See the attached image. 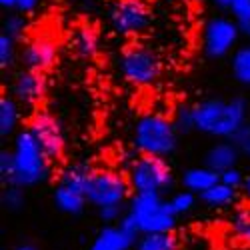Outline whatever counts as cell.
Returning a JSON list of instances; mask_svg holds the SVG:
<instances>
[{
  "label": "cell",
  "mask_w": 250,
  "mask_h": 250,
  "mask_svg": "<svg viewBox=\"0 0 250 250\" xmlns=\"http://www.w3.org/2000/svg\"><path fill=\"white\" fill-rule=\"evenodd\" d=\"M118 70L122 78L136 86H148L160 78V58L146 46H128L118 56Z\"/></svg>",
  "instance_id": "52a82bcc"
},
{
  "label": "cell",
  "mask_w": 250,
  "mask_h": 250,
  "mask_svg": "<svg viewBox=\"0 0 250 250\" xmlns=\"http://www.w3.org/2000/svg\"><path fill=\"white\" fill-rule=\"evenodd\" d=\"M242 30L234 18L226 16H212L206 20L202 28V52L206 58L218 60L232 52L238 44Z\"/></svg>",
  "instance_id": "ba28073f"
},
{
  "label": "cell",
  "mask_w": 250,
  "mask_h": 250,
  "mask_svg": "<svg viewBox=\"0 0 250 250\" xmlns=\"http://www.w3.org/2000/svg\"><path fill=\"white\" fill-rule=\"evenodd\" d=\"M128 182L134 194H162L172 188L174 174L164 158L138 154L130 160Z\"/></svg>",
  "instance_id": "5b68a950"
},
{
  "label": "cell",
  "mask_w": 250,
  "mask_h": 250,
  "mask_svg": "<svg viewBox=\"0 0 250 250\" xmlns=\"http://www.w3.org/2000/svg\"><path fill=\"white\" fill-rule=\"evenodd\" d=\"M132 144L144 156L168 158L178 148V130L170 118L162 114H144L136 120Z\"/></svg>",
  "instance_id": "3957f363"
},
{
  "label": "cell",
  "mask_w": 250,
  "mask_h": 250,
  "mask_svg": "<svg viewBox=\"0 0 250 250\" xmlns=\"http://www.w3.org/2000/svg\"><path fill=\"white\" fill-rule=\"evenodd\" d=\"M242 194L250 202V174H246V180H244V186H242Z\"/></svg>",
  "instance_id": "e575fe53"
},
{
  "label": "cell",
  "mask_w": 250,
  "mask_h": 250,
  "mask_svg": "<svg viewBox=\"0 0 250 250\" xmlns=\"http://www.w3.org/2000/svg\"><path fill=\"white\" fill-rule=\"evenodd\" d=\"M12 176V152L10 150H2L0 152V180L6 186L10 182Z\"/></svg>",
  "instance_id": "d6a6232c"
},
{
  "label": "cell",
  "mask_w": 250,
  "mask_h": 250,
  "mask_svg": "<svg viewBox=\"0 0 250 250\" xmlns=\"http://www.w3.org/2000/svg\"><path fill=\"white\" fill-rule=\"evenodd\" d=\"M10 152H12V176L6 186L32 188V186L44 184L50 178L52 162L28 128L16 132Z\"/></svg>",
  "instance_id": "7a4b0ae2"
},
{
  "label": "cell",
  "mask_w": 250,
  "mask_h": 250,
  "mask_svg": "<svg viewBox=\"0 0 250 250\" xmlns=\"http://www.w3.org/2000/svg\"><path fill=\"white\" fill-rule=\"evenodd\" d=\"M178 240L172 232H162V234H140L134 250H176Z\"/></svg>",
  "instance_id": "7402d4cb"
},
{
  "label": "cell",
  "mask_w": 250,
  "mask_h": 250,
  "mask_svg": "<svg viewBox=\"0 0 250 250\" xmlns=\"http://www.w3.org/2000/svg\"><path fill=\"white\" fill-rule=\"evenodd\" d=\"M16 250H38L36 246H32V244H22V246H18Z\"/></svg>",
  "instance_id": "d590c367"
},
{
  "label": "cell",
  "mask_w": 250,
  "mask_h": 250,
  "mask_svg": "<svg viewBox=\"0 0 250 250\" xmlns=\"http://www.w3.org/2000/svg\"><path fill=\"white\" fill-rule=\"evenodd\" d=\"M26 26H28V22H26V18H24L22 14L10 12V14H6L4 22H2V34L10 36L12 40H16V42H18V40L24 38Z\"/></svg>",
  "instance_id": "484cf974"
},
{
  "label": "cell",
  "mask_w": 250,
  "mask_h": 250,
  "mask_svg": "<svg viewBox=\"0 0 250 250\" xmlns=\"http://www.w3.org/2000/svg\"><path fill=\"white\" fill-rule=\"evenodd\" d=\"M236 198H238V190L230 188V186H226L222 182L214 184L210 190H206L204 194H200V200L208 208H226V206H230Z\"/></svg>",
  "instance_id": "44dd1931"
},
{
  "label": "cell",
  "mask_w": 250,
  "mask_h": 250,
  "mask_svg": "<svg viewBox=\"0 0 250 250\" xmlns=\"http://www.w3.org/2000/svg\"><path fill=\"white\" fill-rule=\"evenodd\" d=\"M230 142L238 148V152L250 156V120L244 124V126H242L236 134H234V138H232Z\"/></svg>",
  "instance_id": "1f68e13d"
},
{
  "label": "cell",
  "mask_w": 250,
  "mask_h": 250,
  "mask_svg": "<svg viewBox=\"0 0 250 250\" xmlns=\"http://www.w3.org/2000/svg\"><path fill=\"white\" fill-rule=\"evenodd\" d=\"M26 128L34 134V138L38 140L40 146H42V150L50 158V162L62 158L66 142H64V132H62V126L56 120V116H52L50 112H36L30 118Z\"/></svg>",
  "instance_id": "30bf717a"
},
{
  "label": "cell",
  "mask_w": 250,
  "mask_h": 250,
  "mask_svg": "<svg viewBox=\"0 0 250 250\" xmlns=\"http://www.w3.org/2000/svg\"><path fill=\"white\" fill-rule=\"evenodd\" d=\"M168 204L172 208V212L176 216H184L188 214L192 208L196 206V194L188 192V190H180V192H174L170 198H168Z\"/></svg>",
  "instance_id": "4316f807"
},
{
  "label": "cell",
  "mask_w": 250,
  "mask_h": 250,
  "mask_svg": "<svg viewBox=\"0 0 250 250\" xmlns=\"http://www.w3.org/2000/svg\"><path fill=\"white\" fill-rule=\"evenodd\" d=\"M16 58H20V48H18V42L12 40L10 36L0 32V68L6 70L10 68Z\"/></svg>",
  "instance_id": "d4e9b609"
},
{
  "label": "cell",
  "mask_w": 250,
  "mask_h": 250,
  "mask_svg": "<svg viewBox=\"0 0 250 250\" xmlns=\"http://www.w3.org/2000/svg\"><path fill=\"white\" fill-rule=\"evenodd\" d=\"M180 182H182V188L184 190H188V192L200 196L206 190H210L214 184L220 182V174L214 172V170H210L208 166L202 164V166H192V168H186L182 172Z\"/></svg>",
  "instance_id": "9a60e30c"
},
{
  "label": "cell",
  "mask_w": 250,
  "mask_h": 250,
  "mask_svg": "<svg viewBox=\"0 0 250 250\" xmlns=\"http://www.w3.org/2000/svg\"><path fill=\"white\" fill-rule=\"evenodd\" d=\"M52 200H54V206L60 212L70 214V216L82 214L88 206L86 192L70 188V186H64V184H56V188L52 192Z\"/></svg>",
  "instance_id": "2e32d148"
},
{
  "label": "cell",
  "mask_w": 250,
  "mask_h": 250,
  "mask_svg": "<svg viewBox=\"0 0 250 250\" xmlns=\"http://www.w3.org/2000/svg\"><path fill=\"white\" fill-rule=\"evenodd\" d=\"M208 2H212L216 8H222V10H230L232 6V0H208Z\"/></svg>",
  "instance_id": "836d02e7"
},
{
  "label": "cell",
  "mask_w": 250,
  "mask_h": 250,
  "mask_svg": "<svg viewBox=\"0 0 250 250\" xmlns=\"http://www.w3.org/2000/svg\"><path fill=\"white\" fill-rule=\"evenodd\" d=\"M0 200H2V206L10 212H16L24 206V188H18V186H4L2 194H0Z\"/></svg>",
  "instance_id": "83f0119b"
},
{
  "label": "cell",
  "mask_w": 250,
  "mask_h": 250,
  "mask_svg": "<svg viewBox=\"0 0 250 250\" xmlns=\"http://www.w3.org/2000/svg\"><path fill=\"white\" fill-rule=\"evenodd\" d=\"M244 180H246V174H242V170L238 168V166L220 174V182L226 184V186H230V188H234V190H242Z\"/></svg>",
  "instance_id": "4dcf8cb0"
},
{
  "label": "cell",
  "mask_w": 250,
  "mask_h": 250,
  "mask_svg": "<svg viewBox=\"0 0 250 250\" xmlns=\"http://www.w3.org/2000/svg\"><path fill=\"white\" fill-rule=\"evenodd\" d=\"M230 12H232V18L238 22V26L250 24V0H232Z\"/></svg>",
  "instance_id": "f546056e"
},
{
  "label": "cell",
  "mask_w": 250,
  "mask_h": 250,
  "mask_svg": "<svg viewBox=\"0 0 250 250\" xmlns=\"http://www.w3.org/2000/svg\"><path fill=\"white\" fill-rule=\"evenodd\" d=\"M238 148L232 142H216L204 154V166H208L210 170L222 174L230 168H236L238 164Z\"/></svg>",
  "instance_id": "5bb4252c"
},
{
  "label": "cell",
  "mask_w": 250,
  "mask_h": 250,
  "mask_svg": "<svg viewBox=\"0 0 250 250\" xmlns=\"http://www.w3.org/2000/svg\"><path fill=\"white\" fill-rule=\"evenodd\" d=\"M230 230L238 240L250 244V206H240L232 212Z\"/></svg>",
  "instance_id": "603a6c76"
},
{
  "label": "cell",
  "mask_w": 250,
  "mask_h": 250,
  "mask_svg": "<svg viewBox=\"0 0 250 250\" xmlns=\"http://www.w3.org/2000/svg\"><path fill=\"white\" fill-rule=\"evenodd\" d=\"M20 62L26 70L32 72H46L58 60V44L50 36H34L20 46Z\"/></svg>",
  "instance_id": "7c38bea8"
},
{
  "label": "cell",
  "mask_w": 250,
  "mask_h": 250,
  "mask_svg": "<svg viewBox=\"0 0 250 250\" xmlns=\"http://www.w3.org/2000/svg\"><path fill=\"white\" fill-rule=\"evenodd\" d=\"M172 122L178 130V134H190L196 130V122H194V104H180L174 110Z\"/></svg>",
  "instance_id": "cb8c5ba5"
},
{
  "label": "cell",
  "mask_w": 250,
  "mask_h": 250,
  "mask_svg": "<svg viewBox=\"0 0 250 250\" xmlns=\"http://www.w3.org/2000/svg\"><path fill=\"white\" fill-rule=\"evenodd\" d=\"M48 88L46 76L42 72H32V70H18L10 82V96L18 102V104H28L34 106L40 100L44 98Z\"/></svg>",
  "instance_id": "4fadbf2b"
},
{
  "label": "cell",
  "mask_w": 250,
  "mask_h": 250,
  "mask_svg": "<svg viewBox=\"0 0 250 250\" xmlns=\"http://www.w3.org/2000/svg\"><path fill=\"white\" fill-rule=\"evenodd\" d=\"M128 214L136 222L140 234L172 232L178 220L168 200H164L162 194H132Z\"/></svg>",
  "instance_id": "277c9868"
},
{
  "label": "cell",
  "mask_w": 250,
  "mask_h": 250,
  "mask_svg": "<svg viewBox=\"0 0 250 250\" xmlns=\"http://www.w3.org/2000/svg\"><path fill=\"white\" fill-rule=\"evenodd\" d=\"M40 4V0H0V6L8 12L16 14H28Z\"/></svg>",
  "instance_id": "f1b7e54d"
},
{
  "label": "cell",
  "mask_w": 250,
  "mask_h": 250,
  "mask_svg": "<svg viewBox=\"0 0 250 250\" xmlns=\"http://www.w3.org/2000/svg\"><path fill=\"white\" fill-rule=\"evenodd\" d=\"M92 174H94V168L88 162H72L60 172L58 184H64V186H70V188L86 192V186H88Z\"/></svg>",
  "instance_id": "e0dca14e"
},
{
  "label": "cell",
  "mask_w": 250,
  "mask_h": 250,
  "mask_svg": "<svg viewBox=\"0 0 250 250\" xmlns=\"http://www.w3.org/2000/svg\"><path fill=\"white\" fill-rule=\"evenodd\" d=\"M18 122H20V104L10 94H2L0 96V136L2 138L16 136Z\"/></svg>",
  "instance_id": "ac0fdd59"
},
{
  "label": "cell",
  "mask_w": 250,
  "mask_h": 250,
  "mask_svg": "<svg viewBox=\"0 0 250 250\" xmlns=\"http://www.w3.org/2000/svg\"><path fill=\"white\" fill-rule=\"evenodd\" d=\"M230 72L232 78L242 86H250V42L238 46L230 58Z\"/></svg>",
  "instance_id": "ffe728a7"
},
{
  "label": "cell",
  "mask_w": 250,
  "mask_h": 250,
  "mask_svg": "<svg viewBox=\"0 0 250 250\" xmlns=\"http://www.w3.org/2000/svg\"><path fill=\"white\" fill-rule=\"evenodd\" d=\"M130 182L128 178L114 172V170H94L88 186H86V198L96 210L104 208H124V202L130 194Z\"/></svg>",
  "instance_id": "8992f818"
},
{
  "label": "cell",
  "mask_w": 250,
  "mask_h": 250,
  "mask_svg": "<svg viewBox=\"0 0 250 250\" xmlns=\"http://www.w3.org/2000/svg\"><path fill=\"white\" fill-rule=\"evenodd\" d=\"M98 46H100L98 34L90 26H78L72 32V36H70V48L80 58H92V56H96Z\"/></svg>",
  "instance_id": "d6986e66"
},
{
  "label": "cell",
  "mask_w": 250,
  "mask_h": 250,
  "mask_svg": "<svg viewBox=\"0 0 250 250\" xmlns=\"http://www.w3.org/2000/svg\"><path fill=\"white\" fill-rule=\"evenodd\" d=\"M108 22L120 36H138L148 30L152 14L144 0H114L108 8Z\"/></svg>",
  "instance_id": "9c48e42d"
},
{
  "label": "cell",
  "mask_w": 250,
  "mask_h": 250,
  "mask_svg": "<svg viewBox=\"0 0 250 250\" xmlns=\"http://www.w3.org/2000/svg\"><path fill=\"white\" fill-rule=\"evenodd\" d=\"M196 132L222 140H232L234 134L248 122V102L240 96L222 100L206 98L194 104Z\"/></svg>",
  "instance_id": "6da1fadb"
},
{
  "label": "cell",
  "mask_w": 250,
  "mask_h": 250,
  "mask_svg": "<svg viewBox=\"0 0 250 250\" xmlns=\"http://www.w3.org/2000/svg\"><path fill=\"white\" fill-rule=\"evenodd\" d=\"M140 232L136 222L126 212L118 224H106L96 234L90 250H130L134 248Z\"/></svg>",
  "instance_id": "8fae6325"
}]
</instances>
